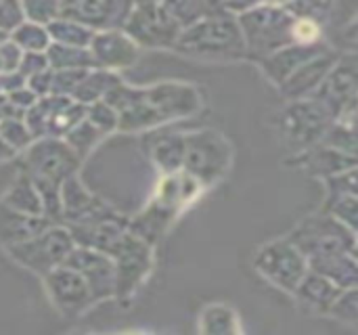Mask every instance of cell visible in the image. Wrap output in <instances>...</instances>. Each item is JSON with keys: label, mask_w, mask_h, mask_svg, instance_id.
<instances>
[{"label": "cell", "mask_w": 358, "mask_h": 335, "mask_svg": "<svg viewBox=\"0 0 358 335\" xmlns=\"http://www.w3.org/2000/svg\"><path fill=\"white\" fill-rule=\"evenodd\" d=\"M176 46L182 52L199 57H239L248 50L239 21L216 13L180 31Z\"/></svg>", "instance_id": "obj_1"}, {"label": "cell", "mask_w": 358, "mask_h": 335, "mask_svg": "<svg viewBox=\"0 0 358 335\" xmlns=\"http://www.w3.org/2000/svg\"><path fill=\"white\" fill-rule=\"evenodd\" d=\"M21 63V50L15 42L0 44V76L15 71Z\"/></svg>", "instance_id": "obj_38"}, {"label": "cell", "mask_w": 358, "mask_h": 335, "mask_svg": "<svg viewBox=\"0 0 358 335\" xmlns=\"http://www.w3.org/2000/svg\"><path fill=\"white\" fill-rule=\"evenodd\" d=\"M124 27L126 34L138 44L172 46L178 42L182 25L174 19L164 2H147L132 8Z\"/></svg>", "instance_id": "obj_7"}, {"label": "cell", "mask_w": 358, "mask_h": 335, "mask_svg": "<svg viewBox=\"0 0 358 335\" xmlns=\"http://www.w3.org/2000/svg\"><path fill=\"white\" fill-rule=\"evenodd\" d=\"M185 153H187V138L182 136H162L151 147V155L155 164L168 174H176L185 166Z\"/></svg>", "instance_id": "obj_25"}, {"label": "cell", "mask_w": 358, "mask_h": 335, "mask_svg": "<svg viewBox=\"0 0 358 335\" xmlns=\"http://www.w3.org/2000/svg\"><path fill=\"white\" fill-rule=\"evenodd\" d=\"M143 99L153 109L159 122L189 115L199 107L197 92L191 86H182V84H162L157 88L143 90Z\"/></svg>", "instance_id": "obj_16"}, {"label": "cell", "mask_w": 358, "mask_h": 335, "mask_svg": "<svg viewBox=\"0 0 358 335\" xmlns=\"http://www.w3.org/2000/svg\"><path fill=\"white\" fill-rule=\"evenodd\" d=\"M86 73H88L86 69H59V71H55L50 92H55V94H73L78 84L84 80Z\"/></svg>", "instance_id": "obj_36"}, {"label": "cell", "mask_w": 358, "mask_h": 335, "mask_svg": "<svg viewBox=\"0 0 358 335\" xmlns=\"http://www.w3.org/2000/svg\"><path fill=\"white\" fill-rule=\"evenodd\" d=\"M317 101L331 117L346 120L358 113V52L340 61L321 82Z\"/></svg>", "instance_id": "obj_8"}, {"label": "cell", "mask_w": 358, "mask_h": 335, "mask_svg": "<svg viewBox=\"0 0 358 335\" xmlns=\"http://www.w3.org/2000/svg\"><path fill=\"white\" fill-rule=\"evenodd\" d=\"M331 113L319 103H296L281 115V136L294 151H306L325 138Z\"/></svg>", "instance_id": "obj_9"}, {"label": "cell", "mask_w": 358, "mask_h": 335, "mask_svg": "<svg viewBox=\"0 0 358 335\" xmlns=\"http://www.w3.org/2000/svg\"><path fill=\"white\" fill-rule=\"evenodd\" d=\"M90 52L94 65L101 67H128L136 59V44L128 34L117 29H103L92 36Z\"/></svg>", "instance_id": "obj_17"}, {"label": "cell", "mask_w": 358, "mask_h": 335, "mask_svg": "<svg viewBox=\"0 0 358 335\" xmlns=\"http://www.w3.org/2000/svg\"><path fill=\"white\" fill-rule=\"evenodd\" d=\"M245 48L254 55H273L294 42V17L275 6H256L239 19Z\"/></svg>", "instance_id": "obj_3"}, {"label": "cell", "mask_w": 358, "mask_h": 335, "mask_svg": "<svg viewBox=\"0 0 358 335\" xmlns=\"http://www.w3.org/2000/svg\"><path fill=\"white\" fill-rule=\"evenodd\" d=\"M334 61H336V57H331V55H327V57L325 55H317L315 59H310L308 63H304L300 69H296L281 84L283 86V92L287 97H292V99L306 94L308 90H313L315 86H319L327 78V73L334 67Z\"/></svg>", "instance_id": "obj_23"}, {"label": "cell", "mask_w": 358, "mask_h": 335, "mask_svg": "<svg viewBox=\"0 0 358 335\" xmlns=\"http://www.w3.org/2000/svg\"><path fill=\"white\" fill-rule=\"evenodd\" d=\"M13 153H15V149L2 138V134H0V159H6V157H13Z\"/></svg>", "instance_id": "obj_41"}, {"label": "cell", "mask_w": 358, "mask_h": 335, "mask_svg": "<svg viewBox=\"0 0 358 335\" xmlns=\"http://www.w3.org/2000/svg\"><path fill=\"white\" fill-rule=\"evenodd\" d=\"M134 0H61V17L86 27L111 29L124 25Z\"/></svg>", "instance_id": "obj_13"}, {"label": "cell", "mask_w": 358, "mask_h": 335, "mask_svg": "<svg viewBox=\"0 0 358 335\" xmlns=\"http://www.w3.org/2000/svg\"><path fill=\"white\" fill-rule=\"evenodd\" d=\"M136 4H147V2H164V0H134Z\"/></svg>", "instance_id": "obj_42"}, {"label": "cell", "mask_w": 358, "mask_h": 335, "mask_svg": "<svg viewBox=\"0 0 358 335\" xmlns=\"http://www.w3.org/2000/svg\"><path fill=\"white\" fill-rule=\"evenodd\" d=\"M256 271L275 287L296 294L298 285L310 271L308 258L292 239H279L266 243L254 258Z\"/></svg>", "instance_id": "obj_4"}, {"label": "cell", "mask_w": 358, "mask_h": 335, "mask_svg": "<svg viewBox=\"0 0 358 335\" xmlns=\"http://www.w3.org/2000/svg\"><path fill=\"white\" fill-rule=\"evenodd\" d=\"M80 164V155L61 141L48 138L36 143L25 157V174L31 180L63 185L65 178L73 176L76 168Z\"/></svg>", "instance_id": "obj_10"}, {"label": "cell", "mask_w": 358, "mask_h": 335, "mask_svg": "<svg viewBox=\"0 0 358 335\" xmlns=\"http://www.w3.org/2000/svg\"><path fill=\"white\" fill-rule=\"evenodd\" d=\"M325 212L334 214L342 222L358 231V187L342 178H329L327 185V201Z\"/></svg>", "instance_id": "obj_22"}, {"label": "cell", "mask_w": 358, "mask_h": 335, "mask_svg": "<svg viewBox=\"0 0 358 335\" xmlns=\"http://www.w3.org/2000/svg\"><path fill=\"white\" fill-rule=\"evenodd\" d=\"M88 122H92L101 132H107L120 124V113L103 99L92 103V107L88 109Z\"/></svg>", "instance_id": "obj_34"}, {"label": "cell", "mask_w": 358, "mask_h": 335, "mask_svg": "<svg viewBox=\"0 0 358 335\" xmlns=\"http://www.w3.org/2000/svg\"><path fill=\"white\" fill-rule=\"evenodd\" d=\"M48 34L55 42L59 44H67V46H88L92 42V29L71 21V19H55L52 23H48Z\"/></svg>", "instance_id": "obj_28"}, {"label": "cell", "mask_w": 358, "mask_h": 335, "mask_svg": "<svg viewBox=\"0 0 358 335\" xmlns=\"http://www.w3.org/2000/svg\"><path fill=\"white\" fill-rule=\"evenodd\" d=\"M84 117V105L71 103L65 97H50L42 99L40 103L31 105L27 113V128L34 136L50 134H67L73 126H78Z\"/></svg>", "instance_id": "obj_12"}, {"label": "cell", "mask_w": 358, "mask_h": 335, "mask_svg": "<svg viewBox=\"0 0 358 335\" xmlns=\"http://www.w3.org/2000/svg\"><path fill=\"white\" fill-rule=\"evenodd\" d=\"M164 4L180 25H193L208 13L203 0H164Z\"/></svg>", "instance_id": "obj_32"}, {"label": "cell", "mask_w": 358, "mask_h": 335, "mask_svg": "<svg viewBox=\"0 0 358 335\" xmlns=\"http://www.w3.org/2000/svg\"><path fill=\"white\" fill-rule=\"evenodd\" d=\"M73 248H76V241L69 229L50 224L40 235L10 245L8 252L19 264L46 277L52 269L65 264Z\"/></svg>", "instance_id": "obj_5"}, {"label": "cell", "mask_w": 358, "mask_h": 335, "mask_svg": "<svg viewBox=\"0 0 358 335\" xmlns=\"http://www.w3.org/2000/svg\"><path fill=\"white\" fill-rule=\"evenodd\" d=\"M2 204H6L8 208H13L17 212H25V214H34V216H44V204H42L40 191H38V187L34 185V180L25 172L6 191Z\"/></svg>", "instance_id": "obj_24"}, {"label": "cell", "mask_w": 358, "mask_h": 335, "mask_svg": "<svg viewBox=\"0 0 358 335\" xmlns=\"http://www.w3.org/2000/svg\"><path fill=\"white\" fill-rule=\"evenodd\" d=\"M19 67H21V73H23V76H29V73L34 76V73H38V71L48 69L46 52H31V50H27V52L21 57Z\"/></svg>", "instance_id": "obj_39"}, {"label": "cell", "mask_w": 358, "mask_h": 335, "mask_svg": "<svg viewBox=\"0 0 358 335\" xmlns=\"http://www.w3.org/2000/svg\"><path fill=\"white\" fill-rule=\"evenodd\" d=\"M46 59L50 69H88L94 65L92 52L84 46H67V44H52L46 48Z\"/></svg>", "instance_id": "obj_26"}, {"label": "cell", "mask_w": 358, "mask_h": 335, "mask_svg": "<svg viewBox=\"0 0 358 335\" xmlns=\"http://www.w3.org/2000/svg\"><path fill=\"white\" fill-rule=\"evenodd\" d=\"M101 136V130L92 124V122H80L78 126H73L67 132V145L82 157Z\"/></svg>", "instance_id": "obj_33"}, {"label": "cell", "mask_w": 358, "mask_h": 335, "mask_svg": "<svg viewBox=\"0 0 358 335\" xmlns=\"http://www.w3.org/2000/svg\"><path fill=\"white\" fill-rule=\"evenodd\" d=\"M44 279H46V290H48L55 306L65 315L80 313L90 302H94L86 279L76 269H71L67 264L52 269Z\"/></svg>", "instance_id": "obj_15"}, {"label": "cell", "mask_w": 358, "mask_h": 335, "mask_svg": "<svg viewBox=\"0 0 358 335\" xmlns=\"http://www.w3.org/2000/svg\"><path fill=\"white\" fill-rule=\"evenodd\" d=\"M0 134H2V138H4L13 149H21V147H25V145H29L31 138H34V134L29 132V128H25L17 117L0 122Z\"/></svg>", "instance_id": "obj_35"}, {"label": "cell", "mask_w": 358, "mask_h": 335, "mask_svg": "<svg viewBox=\"0 0 358 335\" xmlns=\"http://www.w3.org/2000/svg\"><path fill=\"white\" fill-rule=\"evenodd\" d=\"M50 224H52V220L46 216L17 212V210L8 208L6 204H0V243H4L6 248L40 235Z\"/></svg>", "instance_id": "obj_18"}, {"label": "cell", "mask_w": 358, "mask_h": 335, "mask_svg": "<svg viewBox=\"0 0 358 335\" xmlns=\"http://www.w3.org/2000/svg\"><path fill=\"white\" fill-rule=\"evenodd\" d=\"M8 99H10L17 107H27V105L31 107L34 101H36V94L31 92V88H29V90H25V88H15V90H10Z\"/></svg>", "instance_id": "obj_40"}, {"label": "cell", "mask_w": 358, "mask_h": 335, "mask_svg": "<svg viewBox=\"0 0 358 335\" xmlns=\"http://www.w3.org/2000/svg\"><path fill=\"white\" fill-rule=\"evenodd\" d=\"M65 264L76 269L86 279L94 300L115 296V262L109 254L80 245L73 248Z\"/></svg>", "instance_id": "obj_14"}, {"label": "cell", "mask_w": 358, "mask_h": 335, "mask_svg": "<svg viewBox=\"0 0 358 335\" xmlns=\"http://www.w3.org/2000/svg\"><path fill=\"white\" fill-rule=\"evenodd\" d=\"M310 271L321 273L336 281L344 290H355L358 287V258L352 252H338L329 256H319L308 260Z\"/></svg>", "instance_id": "obj_20"}, {"label": "cell", "mask_w": 358, "mask_h": 335, "mask_svg": "<svg viewBox=\"0 0 358 335\" xmlns=\"http://www.w3.org/2000/svg\"><path fill=\"white\" fill-rule=\"evenodd\" d=\"M23 4L21 0H0V29L10 31L23 23Z\"/></svg>", "instance_id": "obj_37"}, {"label": "cell", "mask_w": 358, "mask_h": 335, "mask_svg": "<svg viewBox=\"0 0 358 335\" xmlns=\"http://www.w3.org/2000/svg\"><path fill=\"white\" fill-rule=\"evenodd\" d=\"M13 42L31 52H46L50 46V34L38 23H21L13 34Z\"/></svg>", "instance_id": "obj_30"}, {"label": "cell", "mask_w": 358, "mask_h": 335, "mask_svg": "<svg viewBox=\"0 0 358 335\" xmlns=\"http://www.w3.org/2000/svg\"><path fill=\"white\" fill-rule=\"evenodd\" d=\"M115 262V296H130L136 285L145 279L151 266V250L149 243L130 231L124 235L115 252L111 254Z\"/></svg>", "instance_id": "obj_11"}, {"label": "cell", "mask_w": 358, "mask_h": 335, "mask_svg": "<svg viewBox=\"0 0 358 335\" xmlns=\"http://www.w3.org/2000/svg\"><path fill=\"white\" fill-rule=\"evenodd\" d=\"M289 239L310 260L338 252H352L357 243V229L348 227L346 222L323 210L302 220L289 235Z\"/></svg>", "instance_id": "obj_2"}, {"label": "cell", "mask_w": 358, "mask_h": 335, "mask_svg": "<svg viewBox=\"0 0 358 335\" xmlns=\"http://www.w3.org/2000/svg\"><path fill=\"white\" fill-rule=\"evenodd\" d=\"M23 13L31 23L48 25L61 17V0H21Z\"/></svg>", "instance_id": "obj_31"}, {"label": "cell", "mask_w": 358, "mask_h": 335, "mask_svg": "<svg viewBox=\"0 0 358 335\" xmlns=\"http://www.w3.org/2000/svg\"><path fill=\"white\" fill-rule=\"evenodd\" d=\"M120 80L115 76H111L109 71H94V73H86L84 80L78 84L73 97L78 99V103L86 105V103H96L99 97L105 99V94L117 86Z\"/></svg>", "instance_id": "obj_29"}, {"label": "cell", "mask_w": 358, "mask_h": 335, "mask_svg": "<svg viewBox=\"0 0 358 335\" xmlns=\"http://www.w3.org/2000/svg\"><path fill=\"white\" fill-rule=\"evenodd\" d=\"M342 294H344V287H340L336 281H331L329 277L315 273V271H308L296 290V296L300 298V302H304L310 308L321 311V313H329Z\"/></svg>", "instance_id": "obj_19"}, {"label": "cell", "mask_w": 358, "mask_h": 335, "mask_svg": "<svg viewBox=\"0 0 358 335\" xmlns=\"http://www.w3.org/2000/svg\"><path fill=\"white\" fill-rule=\"evenodd\" d=\"M199 329L203 334L212 335H227V334H237L239 332V321L233 308L222 306V304H214L208 306L201 315V323Z\"/></svg>", "instance_id": "obj_27"}, {"label": "cell", "mask_w": 358, "mask_h": 335, "mask_svg": "<svg viewBox=\"0 0 358 335\" xmlns=\"http://www.w3.org/2000/svg\"><path fill=\"white\" fill-rule=\"evenodd\" d=\"M231 164V147L218 132H197L187 136L185 172L199 185H214Z\"/></svg>", "instance_id": "obj_6"}, {"label": "cell", "mask_w": 358, "mask_h": 335, "mask_svg": "<svg viewBox=\"0 0 358 335\" xmlns=\"http://www.w3.org/2000/svg\"><path fill=\"white\" fill-rule=\"evenodd\" d=\"M317 55H321V50L315 48L313 44H296V46L289 44L268 55L264 59V69L271 76V80L283 84L296 69H300L304 63H308Z\"/></svg>", "instance_id": "obj_21"}]
</instances>
